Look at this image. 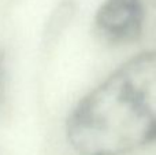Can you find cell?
<instances>
[{
    "label": "cell",
    "mask_w": 156,
    "mask_h": 155,
    "mask_svg": "<svg viewBox=\"0 0 156 155\" xmlns=\"http://www.w3.org/2000/svg\"><path fill=\"white\" fill-rule=\"evenodd\" d=\"M80 155H127L156 143V49L134 55L85 95L66 124Z\"/></svg>",
    "instance_id": "6da1fadb"
},
{
    "label": "cell",
    "mask_w": 156,
    "mask_h": 155,
    "mask_svg": "<svg viewBox=\"0 0 156 155\" xmlns=\"http://www.w3.org/2000/svg\"><path fill=\"white\" fill-rule=\"evenodd\" d=\"M145 16L147 0H104L94 15V27L105 43L129 45L141 38Z\"/></svg>",
    "instance_id": "7a4b0ae2"
},
{
    "label": "cell",
    "mask_w": 156,
    "mask_h": 155,
    "mask_svg": "<svg viewBox=\"0 0 156 155\" xmlns=\"http://www.w3.org/2000/svg\"><path fill=\"white\" fill-rule=\"evenodd\" d=\"M5 82H7L5 56H4V52L0 49V104H2L5 99Z\"/></svg>",
    "instance_id": "3957f363"
},
{
    "label": "cell",
    "mask_w": 156,
    "mask_h": 155,
    "mask_svg": "<svg viewBox=\"0 0 156 155\" xmlns=\"http://www.w3.org/2000/svg\"><path fill=\"white\" fill-rule=\"evenodd\" d=\"M147 2H149L152 5H155V7H156V0H147Z\"/></svg>",
    "instance_id": "277c9868"
}]
</instances>
